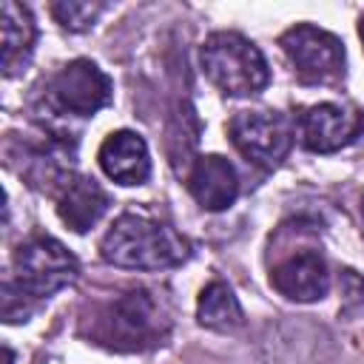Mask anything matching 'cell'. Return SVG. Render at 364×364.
I'll list each match as a JSON object with an SVG mask.
<instances>
[{"instance_id": "6da1fadb", "label": "cell", "mask_w": 364, "mask_h": 364, "mask_svg": "<svg viewBox=\"0 0 364 364\" xmlns=\"http://www.w3.org/2000/svg\"><path fill=\"white\" fill-rule=\"evenodd\" d=\"M100 256L114 267L165 270L191 256V242L148 213H119L100 242Z\"/></svg>"}, {"instance_id": "7a4b0ae2", "label": "cell", "mask_w": 364, "mask_h": 364, "mask_svg": "<svg viewBox=\"0 0 364 364\" xmlns=\"http://www.w3.org/2000/svg\"><path fill=\"white\" fill-rule=\"evenodd\" d=\"M168 333L171 313L165 301L145 287H134L94 313L88 336L108 350L139 353L162 344Z\"/></svg>"}, {"instance_id": "3957f363", "label": "cell", "mask_w": 364, "mask_h": 364, "mask_svg": "<svg viewBox=\"0 0 364 364\" xmlns=\"http://www.w3.org/2000/svg\"><path fill=\"white\" fill-rule=\"evenodd\" d=\"M199 60L208 80L230 97L259 94L270 82L264 54L236 31H213L202 43Z\"/></svg>"}, {"instance_id": "277c9868", "label": "cell", "mask_w": 364, "mask_h": 364, "mask_svg": "<svg viewBox=\"0 0 364 364\" xmlns=\"http://www.w3.org/2000/svg\"><path fill=\"white\" fill-rule=\"evenodd\" d=\"M80 276V264L68 247L51 236H28L14 253V279H9L28 301L48 299Z\"/></svg>"}, {"instance_id": "5b68a950", "label": "cell", "mask_w": 364, "mask_h": 364, "mask_svg": "<svg viewBox=\"0 0 364 364\" xmlns=\"http://www.w3.org/2000/svg\"><path fill=\"white\" fill-rule=\"evenodd\" d=\"M111 80L91 60H71L46 82V105L68 117H94L111 102Z\"/></svg>"}, {"instance_id": "8992f818", "label": "cell", "mask_w": 364, "mask_h": 364, "mask_svg": "<svg viewBox=\"0 0 364 364\" xmlns=\"http://www.w3.org/2000/svg\"><path fill=\"white\" fill-rule=\"evenodd\" d=\"M228 134L236 151L262 168L282 165L293 145V122L279 111H239L228 122Z\"/></svg>"}, {"instance_id": "52a82bcc", "label": "cell", "mask_w": 364, "mask_h": 364, "mask_svg": "<svg viewBox=\"0 0 364 364\" xmlns=\"http://www.w3.org/2000/svg\"><path fill=\"white\" fill-rule=\"evenodd\" d=\"M279 46L304 82H336L344 77L341 40L318 26L299 23L279 37Z\"/></svg>"}, {"instance_id": "ba28073f", "label": "cell", "mask_w": 364, "mask_h": 364, "mask_svg": "<svg viewBox=\"0 0 364 364\" xmlns=\"http://www.w3.org/2000/svg\"><path fill=\"white\" fill-rule=\"evenodd\" d=\"M299 139L313 154H333L355 139L361 131V117L336 102H318L299 114Z\"/></svg>"}, {"instance_id": "9c48e42d", "label": "cell", "mask_w": 364, "mask_h": 364, "mask_svg": "<svg viewBox=\"0 0 364 364\" xmlns=\"http://www.w3.org/2000/svg\"><path fill=\"white\" fill-rule=\"evenodd\" d=\"M270 284L290 301H318L330 290L327 262L318 250H299L270 270Z\"/></svg>"}, {"instance_id": "30bf717a", "label": "cell", "mask_w": 364, "mask_h": 364, "mask_svg": "<svg viewBox=\"0 0 364 364\" xmlns=\"http://www.w3.org/2000/svg\"><path fill=\"white\" fill-rule=\"evenodd\" d=\"M191 196L205 208V210H225L236 202L239 196V173L230 165V159L219 154L199 156L185 179Z\"/></svg>"}, {"instance_id": "8fae6325", "label": "cell", "mask_w": 364, "mask_h": 364, "mask_svg": "<svg viewBox=\"0 0 364 364\" xmlns=\"http://www.w3.org/2000/svg\"><path fill=\"white\" fill-rule=\"evenodd\" d=\"M100 168L108 179L119 185H142L151 173V154L139 134L134 131H114L100 145Z\"/></svg>"}, {"instance_id": "7c38bea8", "label": "cell", "mask_w": 364, "mask_h": 364, "mask_svg": "<svg viewBox=\"0 0 364 364\" xmlns=\"http://www.w3.org/2000/svg\"><path fill=\"white\" fill-rule=\"evenodd\" d=\"M108 205H111L108 193L94 179L68 176L63 182V191L57 199V213L74 233H85L100 222V216L108 210Z\"/></svg>"}, {"instance_id": "4fadbf2b", "label": "cell", "mask_w": 364, "mask_h": 364, "mask_svg": "<svg viewBox=\"0 0 364 364\" xmlns=\"http://www.w3.org/2000/svg\"><path fill=\"white\" fill-rule=\"evenodd\" d=\"M0 28H3V74L11 77L17 74L34 48V37H37V26L31 11L23 3L14 0H3L0 3Z\"/></svg>"}, {"instance_id": "5bb4252c", "label": "cell", "mask_w": 364, "mask_h": 364, "mask_svg": "<svg viewBox=\"0 0 364 364\" xmlns=\"http://www.w3.org/2000/svg\"><path fill=\"white\" fill-rule=\"evenodd\" d=\"M196 318H199V324L208 327V330L228 333V330L242 327L245 313H242V304H239V299L233 296V290H230L225 282L213 279V282L199 293Z\"/></svg>"}, {"instance_id": "9a60e30c", "label": "cell", "mask_w": 364, "mask_h": 364, "mask_svg": "<svg viewBox=\"0 0 364 364\" xmlns=\"http://www.w3.org/2000/svg\"><path fill=\"white\" fill-rule=\"evenodd\" d=\"M102 9H105L102 3H88V0H60V3H51L54 20L63 28H68V31H85V28H91Z\"/></svg>"}, {"instance_id": "2e32d148", "label": "cell", "mask_w": 364, "mask_h": 364, "mask_svg": "<svg viewBox=\"0 0 364 364\" xmlns=\"http://www.w3.org/2000/svg\"><path fill=\"white\" fill-rule=\"evenodd\" d=\"M3 355H6V364H14V353L9 347H3Z\"/></svg>"}, {"instance_id": "e0dca14e", "label": "cell", "mask_w": 364, "mask_h": 364, "mask_svg": "<svg viewBox=\"0 0 364 364\" xmlns=\"http://www.w3.org/2000/svg\"><path fill=\"white\" fill-rule=\"evenodd\" d=\"M361 210H364V202H361Z\"/></svg>"}]
</instances>
